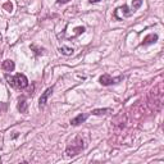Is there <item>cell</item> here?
<instances>
[{
	"mask_svg": "<svg viewBox=\"0 0 164 164\" xmlns=\"http://www.w3.org/2000/svg\"><path fill=\"white\" fill-rule=\"evenodd\" d=\"M7 80L9 82V85L14 86V87H18V89H26L27 86H28V80H27V77L25 75H22V73H18V75H15L14 77L7 76Z\"/></svg>",
	"mask_w": 164,
	"mask_h": 164,
	"instance_id": "obj_1",
	"label": "cell"
},
{
	"mask_svg": "<svg viewBox=\"0 0 164 164\" xmlns=\"http://www.w3.org/2000/svg\"><path fill=\"white\" fill-rule=\"evenodd\" d=\"M82 149H83V142H82V140L80 137H77L75 140V142L72 144V146H68V149L65 153H67L68 157H73V155L78 154Z\"/></svg>",
	"mask_w": 164,
	"mask_h": 164,
	"instance_id": "obj_2",
	"label": "cell"
},
{
	"mask_svg": "<svg viewBox=\"0 0 164 164\" xmlns=\"http://www.w3.org/2000/svg\"><path fill=\"white\" fill-rule=\"evenodd\" d=\"M120 80H123V77H118V78H113L112 76H109V75H103V76H100V78H99V82L103 86H109V85H113V83H118V82Z\"/></svg>",
	"mask_w": 164,
	"mask_h": 164,
	"instance_id": "obj_3",
	"label": "cell"
},
{
	"mask_svg": "<svg viewBox=\"0 0 164 164\" xmlns=\"http://www.w3.org/2000/svg\"><path fill=\"white\" fill-rule=\"evenodd\" d=\"M53 87H49V89H46L44 92H42V95L40 96V100H38V105H40V108H44L45 107V104H46V101H48L49 99V96L53 94Z\"/></svg>",
	"mask_w": 164,
	"mask_h": 164,
	"instance_id": "obj_4",
	"label": "cell"
},
{
	"mask_svg": "<svg viewBox=\"0 0 164 164\" xmlns=\"http://www.w3.org/2000/svg\"><path fill=\"white\" fill-rule=\"evenodd\" d=\"M87 118H89V114H78L76 118L71 119V124H72V126H78V124L83 123Z\"/></svg>",
	"mask_w": 164,
	"mask_h": 164,
	"instance_id": "obj_5",
	"label": "cell"
},
{
	"mask_svg": "<svg viewBox=\"0 0 164 164\" xmlns=\"http://www.w3.org/2000/svg\"><path fill=\"white\" fill-rule=\"evenodd\" d=\"M157 41H158V35L157 33H150V35H147V36L144 38L141 45H151V44H154V42H157Z\"/></svg>",
	"mask_w": 164,
	"mask_h": 164,
	"instance_id": "obj_6",
	"label": "cell"
},
{
	"mask_svg": "<svg viewBox=\"0 0 164 164\" xmlns=\"http://www.w3.org/2000/svg\"><path fill=\"white\" fill-rule=\"evenodd\" d=\"M1 68L4 69V71H7V72H13L14 68H15V64H14L13 60H9V59H8V60H4V62H3Z\"/></svg>",
	"mask_w": 164,
	"mask_h": 164,
	"instance_id": "obj_7",
	"label": "cell"
},
{
	"mask_svg": "<svg viewBox=\"0 0 164 164\" xmlns=\"http://www.w3.org/2000/svg\"><path fill=\"white\" fill-rule=\"evenodd\" d=\"M18 110L21 113H26L27 112V101H26V97H19L18 99Z\"/></svg>",
	"mask_w": 164,
	"mask_h": 164,
	"instance_id": "obj_8",
	"label": "cell"
},
{
	"mask_svg": "<svg viewBox=\"0 0 164 164\" xmlns=\"http://www.w3.org/2000/svg\"><path fill=\"white\" fill-rule=\"evenodd\" d=\"M108 112H112L109 108L107 109H95V110H92V114L94 115H100V114H105V113H108Z\"/></svg>",
	"mask_w": 164,
	"mask_h": 164,
	"instance_id": "obj_9",
	"label": "cell"
},
{
	"mask_svg": "<svg viewBox=\"0 0 164 164\" xmlns=\"http://www.w3.org/2000/svg\"><path fill=\"white\" fill-rule=\"evenodd\" d=\"M60 52L63 53V54H65V55H71V54L73 53V49L72 48H67V46H62Z\"/></svg>",
	"mask_w": 164,
	"mask_h": 164,
	"instance_id": "obj_10",
	"label": "cell"
},
{
	"mask_svg": "<svg viewBox=\"0 0 164 164\" xmlns=\"http://www.w3.org/2000/svg\"><path fill=\"white\" fill-rule=\"evenodd\" d=\"M141 5H142V0H134V1H132V8H134V10L139 9Z\"/></svg>",
	"mask_w": 164,
	"mask_h": 164,
	"instance_id": "obj_11",
	"label": "cell"
},
{
	"mask_svg": "<svg viewBox=\"0 0 164 164\" xmlns=\"http://www.w3.org/2000/svg\"><path fill=\"white\" fill-rule=\"evenodd\" d=\"M3 8H4L5 10H8V12H12V10H13V4H12L10 1H7V3L3 5Z\"/></svg>",
	"mask_w": 164,
	"mask_h": 164,
	"instance_id": "obj_12",
	"label": "cell"
},
{
	"mask_svg": "<svg viewBox=\"0 0 164 164\" xmlns=\"http://www.w3.org/2000/svg\"><path fill=\"white\" fill-rule=\"evenodd\" d=\"M75 31H76V32H75V35H73V37L78 36L80 33H82V32H83V31H85V27H83V26H80V27H77V28H76Z\"/></svg>",
	"mask_w": 164,
	"mask_h": 164,
	"instance_id": "obj_13",
	"label": "cell"
},
{
	"mask_svg": "<svg viewBox=\"0 0 164 164\" xmlns=\"http://www.w3.org/2000/svg\"><path fill=\"white\" fill-rule=\"evenodd\" d=\"M119 10H122L124 15H131V12H128V7L126 5V4H124L123 7H120V8H119Z\"/></svg>",
	"mask_w": 164,
	"mask_h": 164,
	"instance_id": "obj_14",
	"label": "cell"
},
{
	"mask_svg": "<svg viewBox=\"0 0 164 164\" xmlns=\"http://www.w3.org/2000/svg\"><path fill=\"white\" fill-rule=\"evenodd\" d=\"M57 1H58V3H68L69 0H57Z\"/></svg>",
	"mask_w": 164,
	"mask_h": 164,
	"instance_id": "obj_15",
	"label": "cell"
},
{
	"mask_svg": "<svg viewBox=\"0 0 164 164\" xmlns=\"http://www.w3.org/2000/svg\"><path fill=\"white\" fill-rule=\"evenodd\" d=\"M89 1H90V3H97L99 0H89Z\"/></svg>",
	"mask_w": 164,
	"mask_h": 164,
	"instance_id": "obj_16",
	"label": "cell"
}]
</instances>
